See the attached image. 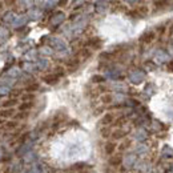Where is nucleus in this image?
Wrapping results in <instances>:
<instances>
[{
    "label": "nucleus",
    "instance_id": "nucleus-1",
    "mask_svg": "<svg viewBox=\"0 0 173 173\" xmlns=\"http://www.w3.org/2000/svg\"><path fill=\"white\" fill-rule=\"evenodd\" d=\"M113 120H115V117H113L112 113H107V115H104V117L101 118V124L104 127H108V125H111Z\"/></svg>",
    "mask_w": 173,
    "mask_h": 173
},
{
    "label": "nucleus",
    "instance_id": "nucleus-2",
    "mask_svg": "<svg viewBox=\"0 0 173 173\" xmlns=\"http://www.w3.org/2000/svg\"><path fill=\"white\" fill-rule=\"evenodd\" d=\"M121 161H123L121 155L111 156V159H109V165H111V166H118V165L121 164Z\"/></svg>",
    "mask_w": 173,
    "mask_h": 173
},
{
    "label": "nucleus",
    "instance_id": "nucleus-3",
    "mask_svg": "<svg viewBox=\"0 0 173 173\" xmlns=\"http://www.w3.org/2000/svg\"><path fill=\"white\" fill-rule=\"evenodd\" d=\"M115 149H116V142L109 141V142H107V144H105V152H107V155H112V153L115 152Z\"/></svg>",
    "mask_w": 173,
    "mask_h": 173
},
{
    "label": "nucleus",
    "instance_id": "nucleus-4",
    "mask_svg": "<svg viewBox=\"0 0 173 173\" xmlns=\"http://www.w3.org/2000/svg\"><path fill=\"white\" fill-rule=\"evenodd\" d=\"M125 136V132L123 131V129H116V131H113L112 132V137H113V140H120V138H123Z\"/></svg>",
    "mask_w": 173,
    "mask_h": 173
},
{
    "label": "nucleus",
    "instance_id": "nucleus-5",
    "mask_svg": "<svg viewBox=\"0 0 173 173\" xmlns=\"http://www.w3.org/2000/svg\"><path fill=\"white\" fill-rule=\"evenodd\" d=\"M57 75H47V76H44L43 77V80L48 83V84H53V83H56L57 81Z\"/></svg>",
    "mask_w": 173,
    "mask_h": 173
},
{
    "label": "nucleus",
    "instance_id": "nucleus-6",
    "mask_svg": "<svg viewBox=\"0 0 173 173\" xmlns=\"http://www.w3.org/2000/svg\"><path fill=\"white\" fill-rule=\"evenodd\" d=\"M77 56L80 57L81 60H84V59H87V57H89V56H91V52L88 51V49H81V51L77 53Z\"/></svg>",
    "mask_w": 173,
    "mask_h": 173
},
{
    "label": "nucleus",
    "instance_id": "nucleus-7",
    "mask_svg": "<svg viewBox=\"0 0 173 173\" xmlns=\"http://www.w3.org/2000/svg\"><path fill=\"white\" fill-rule=\"evenodd\" d=\"M13 113V109L9 108V109H2L0 111V117H9Z\"/></svg>",
    "mask_w": 173,
    "mask_h": 173
},
{
    "label": "nucleus",
    "instance_id": "nucleus-8",
    "mask_svg": "<svg viewBox=\"0 0 173 173\" xmlns=\"http://www.w3.org/2000/svg\"><path fill=\"white\" fill-rule=\"evenodd\" d=\"M153 37H155V33H153V32H148L147 35H144V36H142V41L149 43V41H152Z\"/></svg>",
    "mask_w": 173,
    "mask_h": 173
},
{
    "label": "nucleus",
    "instance_id": "nucleus-9",
    "mask_svg": "<svg viewBox=\"0 0 173 173\" xmlns=\"http://www.w3.org/2000/svg\"><path fill=\"white\" fill-rule=\"evenodd\" d=\"M101 101L104 104H109V103H112V96L111 95H103L101 96Z\"/></svg>",
    "mask_w": 173,
    "mask_h": 173
},
{
    "label": "nucleus",
    "instance_id": "nucleus-10",
    "mask_svg": "<svg viewBox=\"0 0 173 173\" xmlns=\"http://www.w3.org/2000/svg\"><path fill=\"white\" fill-rule=\"evenodd\" d=\"M127 123V118L125 117H118L117 120L115 121V125H117V127H121V125H124Z\"/></svg>",
    "mask_w": 173,
    "mask_h": 173
},
{
    "label": "nucleus",
    "instance_id": "nucleus-11",
    "mask_svg": "<svg viewBox=\"0 0 173 173\" xmlns=\"http://www.w3.org/2000/svg\"><path fill=\"white\" fill-rule=\"evenodd\" d=\"M19 108H20L22 111H26V109H29V108H32V103H23V104H22V105L19 107Z\"/></svg>",
    "mask_w": 173,
    "mask_h": 173
},
{
    "label": "nucleus",
    "instance_id": "nucleus-12",
    "mask_svg": "<svg viewBox=\"0 0 173 173\" xmlns=\"http://www.w3.org/2000/svg\"><path fill=\"white\" fill-rule=\"evenodd\" d=\"M109 135H111V129H109V128H103V129H101V136L103 137H108Z\"/></svg>",
    "mask_w": 173,
    "mask_h": 173
},
{
    "label": "nucleus",
    "instance_id": "nucleus-13",
    "mask_svg": "<svg viewBox=\"0 0 173 173\" xmlns=\"http://www.w3.org/2000/svg\"><path fill=\"white\" fill-rule=\"evenodd\" d=\"M129 140H127V141H124V142H123V144L120 145V151H124V149H127V148L128 147H129Z\"/></svg>",
    "mask_w": 173,
    "mask_h": 173
},
{
    "label": "nucleus",
    "instance_id": "nucleus-14",
    "mask_svg": "<svg viewBox=\"0 0 173 173\" xmlns=\"http://www.w3.org/2000/svg\"><path fill=\"white\" fill-rule=\"evenodd\" d=\"M36 89H39V85H37V84H32V85L27 87V91H28V92H31V91H36Z\"/></svg>",
    "mask_w": 173,
    "mask_h": 173
},
{
    "label": "nucleus",
    "instance_id": "nucleus-15",
    "mask_svg": "<svg viewBox=\"0 0 173 173\" xmlns=\"http://www.w3.org/2000/svg\"><path fill=\"white\" fill-rule=\"evenodd\" d=\"M15 104H16V100H15V101H13V100H11V101H7V103H4V107L7 108V107H11V105H15Z\"/></svg>",
    "mask_w": 173,
    "mask_h": 173
},
{
    "label": "nucleus",
    "instance_id": "nucleus-16",
    "mask_svg": "<svg viewBox=\"0 0 173 173\" xmlns=\"http://www.w3.org/2000/svg\"><path fill=\"white\" fill-rule=\"evenodd\" d=\"M92 80H95L96 83H101V81H104V79H103L101 76H95V77L92 79Z\"/></svg>",
    "mask_w": 173,
    "mask_h": 173
},
{
    "label": "nucleus",
    "instance_id": "nucleus-17",
    "mask_svg": "<svg viewBox=\"0 0 173 173\" xmlns=\"http://www.w3.org/2000/svg\"><path fill=\"white\" fill-rule=\"evenodd\" d=\"M24 100H26V103H29L28 100H33V95H26L24 96Z\"/></svg>",
    "mask_w": 173,
    "mask_h": 173
},
{
    "label": "nucleus",
    "instance_id": "nucleus-18",
    "mask_svg": "<svg viewBox=\"0 0 173 173\" xmlns=\"http://www.w3.org/2000/svg\"><path fill=\"white\" fill-rule=\"evenodd\" d=\"M16 127V123H7V128H15Z\"/></svg>",
    "mask_w": 173,
    "mask_h": 173
},
{
    "label": "nucleus",
    "instance_id": "nucleus-19",
    "mask_svg": "<svg viewBox=\"0 0 173 173\" xmlns=\"http://www.w3.org/2000/svg\"><path fill=\"white\" fill-rule=\"evenodd\" d=\"M168 69H169V71H172V72H173V61H171L169 64H168Z\"/></svg>",
    "mask_w": 173,
    "mask_h": 173
}]
</instances>
